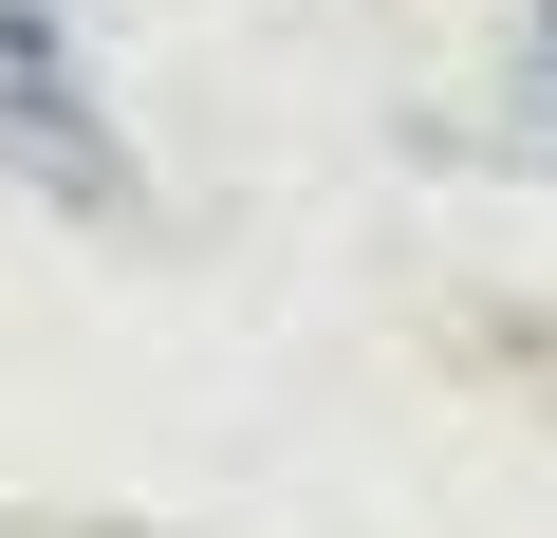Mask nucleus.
Here are the masks:
<instances>
[{
    "mask_svg": "<svg viewBox=\"0 0 557 538\" xmlns=\"http://www.w3.org/2000/svg\"><path fill=\"white\" fill-rule=\"evenodd\" d=\"M0 149H20L75 223H131V204H149V167H131V130L94 112V57H75L57 0H0Z\"/></svg>",
    "mask_w": 557,
    "mask_h": 538,
    "instance_id": "f257e3e1",
    "label": "nucleus"
},
{
    "mask_svg": "<svg viewBox=\"0 0 557 538\" xmlns=\"http://www.w3.org/2000/svg\"><path fill=\"white\" fill-rule=\"evenodd\" d=\"M539 75H557V0H539Z\"/></svg>",
    "mask_w": 557,
    "mask_h": 538,
    "instance_id": "f03ea898",
    "label": "nucleus"
}]
</instances>
